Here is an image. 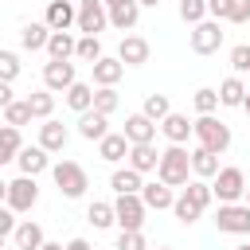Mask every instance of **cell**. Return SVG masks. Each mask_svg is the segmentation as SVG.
<instances>
[{"instance_id":"1","label":"cell","mask_w":250,"mask_h":250,"mask_svg":"<svg viewBox=\"0 0 250 250\" xmlns=\"http://www.w3.org/2000/svg\"><path fill=\"white\" fill-rule=\"evenodd\" d=\"M156 180H164L168 188H188V184H191V152H188L184 145H168V148L160 152Z\"/></svg>"},{"instance_id":"2","label":"cell","mask_w":250,"mask_h":250,"mask_svg":"<svg viewBox=\"0 0 250 250\" xmlns=\"http://www.w3.org/2000/svg\"><path fill=\"white\" fill-rule=\"evenodd\" d=\"M51 176H55V188H59L66 199H82V195H86V188H90L86 168H82V164H74V160H59V164H51Z\"/></svg>"},{"instance_id":"3","label":"cell","mask_w":250,"mask_h":250,"mask_svg":"<svg viewBox=\"0 0 250 250\" xmlns=\"http://www.w3.org/2000/svg\"><path fill=\"white\" fill-rule=\"evenodd\" d=\"M195 137H199L203 148H211V152H219V156L230 148V125L219 121L215 113H199V117H195Z\"/></svg>"},{"instance_id":"4","label":"cell","mask_w":250,"mask_h":250,"mask_svg":"<svg viewBox=\"0 0 250 250\" xmlns=\"http://www.w3.org/2000/svg\"><path fill=\"white\" fill-rule=\"evenodd\" d=\"M4 199H8V207L12 211H31L35 203H39V188H35V176H16V180H8L4 184Z\"/></svg>"},{"instance_id":"5","label":"cell","mask_w":250,"mask_h":250,"mask_svg":"<svg viewBox=\"0 0 250 250\" xmlns=\"http://www.w3.org/2000/svg\"><path fill=\"white\" fill-rule=\"evenodd\" d=\"M117 207V227L121 230H141L145 227V215H148V203L141 199V191H129V195H117L113 199Z\"/></svg>"},{"instance_id":"6","label":"cell","mask_w":250,"mask_h":250,"mask_svg":"<svg viewBox=\"0 0 250 250\" xmlns=\"http://www.w3.org/2000/svg\"><path fill=\"white\" fill-rule=\"evenodd\" d=\"M211 188H215L219 203H238L246 195V172L242 168H219V176L211 180Z\"/></svg>"},{"instance_id":"7","label":"cell","mask_w":250,"mask_h":250,"mask_svg":"<svg viewBox=\"0 0 250 250\" xmlns=\"http://www.w3.org/2000/svg\"><path fill=\"white\" fill-rule=\"evenodd\" d=\"M215 227L223 234H250V203H219Z\"/></svg>"},{"instance_id":"8","label":"cell","mask_w":250,"mask_h":250,"mask_svg":"<svg viewBox=\"0 0 250 250\" xmlns=\"http://www.w3.org/2000/svg\"><path fill=\"white\" fill-rule=\"evenodd\" d=\"M105 23H109L105 0H78V31L82 35H98V31H105Z\"/></svg>"},{"instance_id":"9","label":"cell","mask_w":250,"mask_h":250,"mask_svg":"<svg viewBox=\"0 0 250 250\" xmlns=\"http://www.w3.org/2000/svg\"><path fill=\"white\" fill-rule=\"evenodd\" d=\"M188 43H191V51H195V55H215V51L223 47L219 20H203V23H195V27H191V35H188Z\"/></svg>"},{"instance_id":"10","label":"cell","mask_w":250,"mask_h":250,"mask_svg":"<svg viewBox=\"0 0 250 250\" xmlns=\"http://www.w3.org/2000/svg\"><path fill=\"white\" fill-rule=\"evenodd\" d=\"M74 82H78V74H74V62H70V59H51V62L43 66V86H47V90L66 94Z\"/></svg>"},{"instance_id":"11","label":"cell","mask_w":250,"mask_h":250,"mask_svg":"<svg viewBox=\"0 0 250 250\" xmlns=\"http://www.w3.org/2000/svg\"><path fill=\"white\" fill-rule=\"evenodd\" d=\"M43 23H47L51 31H70V27H78V4H70V0H51Z\"/></svg>"},{"instance_id":"12","label":"cell","mask_w":250,"mask_h":250,"mask_svg":"<svg viewBox=\"0 0 250 250\" xmlns=\"http://www.w3.org/2000/svg\"><path fill=\"white\" fill-rule=\"evenodd\" d=\"M160 133L168 137V145H188V137H195V121H188L184 113H168L164 121H160Z\"/></svg>"},{"instance_id":"13","label":"cell","mask_w":250,"mask_h":250,"mask_svg":"<svg viewBox=\"0 0 250 250\" xmlns=\"http://www.w3.org/2000/svg\"><path fill=\"white\" fill-rule=\"evenodd\" d=\"M129 148H133V141H129L125 133H109V137L98 141V156H102L105 164H121V160H129Z\"/></svg>"},{"instance_id":"14","label":"cell","mask_w":250,"mask_h":250,"mask_svg":"<svg viewBox=\"0 0 250 250\" xmlns=\"http://www.w3.org/2000/svg\"><path fill=\"white\" fill-rule=\"evenodd\" d=\"M16 164H20L23 176H39L43 168H51V152H47L43 145H23L20 156H16Z\"/></svg>"},{"instance_id":"15","label":"cell","mask_w":250,"mask_h":250,"mask_svg":"<svg viewBox=\"0 0 250 250\" xmlns=\"http://www.w3.org/2000/svg\"><path fill=\"white\" fill-rule=\"evenodd\" d=\"M156 125H160V121H152L148 113H133V117H125V137H129L133 145H152Z\"/></svg>"},{"instance_id":"16","label":"cell","mask_w":250,"mask_h":250,"mask_svg":"<svg viewBox=\"0 0 250 250\" xmlns=\"http://www.w3.org/2000/svg\"><path fill=\"white\" fill-rule=\"evenodd\" d=\"M66 141H70V129H66L62 121L47 117V121L39 125V145H43L47 152H62V148H66Z\"/></svg>"},{"instance_id":"17","label":"cell","mask_w":250,"mask_h":250,"mask_svg":"<svg viewBox=\"0 0 250 250\" xmlns=\"http://www.w3.org/2000/svg\"><path fill=\"white\" fill-rule=\"evenodd\" d=\"M117 59H121L125 66H145V62H148V39H141V35H125L121 47H117Z\"/></svg>"},{"instance_id":"18","label":"cell","mask_w":250,"mask_h":250,"mask_svg":"<svg viewBox=\"0 0 250 250\" xmlns=\"http://www.w3.org/2000/svg\"><path fill=\"white\" fill-rule=\"evenodd\" d=\"M141 199L148 203V211H172V203H176V195H172V188H168L164 180L145 184V188H141Z\"/></svg>"},{"instance_id":"19","label":"cell","mask_w":250,"mask_h":250,"mask_svg":"<svg viewBox=\"0 0 250 250\" xmlns=\"http://www.w3.org/2000/svg\"><path fill=\"white\" fill-rule=\"evenodd\" d=\"M109 117L105 113H98V109H86V113H78V137H86V141H102V137H109Z\"/></svg>"},{"instance_id":"20","label":"cell","mask_w":250,"mask_h":250,"mask_svg":"<svg viewBox=\"0 0 250 250\" xmlns=\"http://www.w3.org/2000/svg\"><path fill=\"white\" fill-rule=\"evenodd\" d=\"M51 43V27L47 23H23L20 27V47L23 51H47Z\"/></svg>"},{"instance_id":"21","label":"cell","mask_w":250,"mask_h":250,"mask_svg":"<svg viewBox=\"0 0 250 250\" xmlns=\"http://www.w3.org/2000/svg\"><path fill=\"white\" fill-rule=\"evenodd\" d=\"M90 70H94V82H98V86H117V78L125 74V62H121V59L102 55V59H98Z\"/></svg>"},{"instance_id":"22","label":"cell","mask_w":250,"mask_h":250,"mask_svg":"<svg viewBox=\"0 0 250 250\" xmlns=\"http://www.w3.org/2000/svg\"><path fill=\"white\" fill-rule=\"evenodd\" d=\"M191 172L199 176V180H215L219 176V152H211V148H191Z\"/></svg>"},{"instance_id":"23","label":"cell","mask_w":250,"mask_h":250,"mask_svg":"<svg viewBox=\"0 0 250 250\" xmlns=\"http://www.w3.org/2000/svg\"><path fill=\"white\" fill-rule=\"evenodd\" d=\"M12 242H16V250H39L47 238H43V227H39V223L23 219V223L16 227V234H12Z\"/></svg>"},{"instance_id":"24","label":"cell","mask_w":250,"mask_h":250,"mask_svg":"<svg viewBox=\"0 0 250 250\" xmlns=\"http://www.w3.org/2000/svg\"><path fill=\"white\" fill-rule=\"evenodd\" d=\"M137 20H141V0H125V4L109 8V23H113L117 31H129V27H137Z\"/></svg>"},{"instance_id":"25","label":"cell","mask_w":250,"mask_h":250,"mask_svg":"<svg viewBox=\"0 0 250 250\" xmlns=\"http://www.w3.org/2000/svg\"><path fill=\"white\" fill-rule=\"evenodd\" d=\"M246 94H250V86L242 82V74H230V78L219 82V98H223V105H242Z\"/></svg>"},{"instance_id":"26","label":"cell","mask_w":250,"mask_h":250,"mask_svg":"<svg viewBox=\"0 0 250 250\" xmlns=\"http://www.w3.org/2000/svg\"><path fill=\"white\" fill-rule=\"evenodd\" d=\"M129 164H133L141 176H145V172H156V168H160V152H156L152 145H133V148H129Z\"/></svg>"},{"instance_id":"27","label":"cell","mask_w":250,"mask_h":250,"mask_svg":"<svg viewBox=\"0 0 250 250\" xmlns=\"http://www.w3.org/2000/svg\"><path fill=\"white\" fill-rule=\"evenodd\" d=\"M109 188H113L117 195H129V191H141L145 184H141V172H137L133 164H125V168H117V172L109 176Z\"/></svg>"},{"instance_id":"28","label":"cell","mask_w":250,"mask_h":250,"mask_svg":"<svg viewBox=\"0 0 250 250\" xmlns=\"http://www.w3.org/2000/svg\"><path fill=\"white\" fill-rule=\"evenodd\" d=\"M78 51V39L70 31H51V43H47V59H74Z\"/></svg>"},{"instance_id":"29","label":"cell","mask_w":250,"mask_h":250,"mask_svg":"<svg viewBox=\"0 0 250 250\" xmlns=\"http://www.w3.org/2000/svg\"><path fill=\"white\" fill-rule=\"evenodd\" d=\"M66 105H70L74 113L94 109V86H90V82H74V86L66 90Z\"/></svg>"},{"instance_id":"30","label":"cell","mask_w":250,"mask_h":250,"mask_svg":"<svg viewBox=\"0 0 250 250\" xmlns=\"http://www.w3.org/2000/svg\"><path fill=\"white\" fill-rule=\"evenodd\" d=\"M20 148H23L20 129H16V125H4V129H0V164L16 160V156H20Z\"/></svg>"},{"instance_id":"31","label":"cell","mask_w":250,"mask_h":250,"mask_svg":"<svg viewBox=\"0 0 250 250\" xmlns=\"http://www.w3.org/2000/svg\"><path fill=\"white\" fill-rule=\"evenodd\" d=\"M172 215H176V219H180L184 227H191V223H195V219L203 215V207H199V203H195V199H191L188 191H180V195H176V203H172Z\"/></svg>"},{"instance_id":"32","label":"cell","mask_w":250,"mask_h":250,"mask_svg":"<svg viewBox=\"0 0 250 250\" xmlns=\"http://www.w3.org/2000/svg\"><path fill=\"white\" fill-rule=\"evenodd\" d=\"M27 105H31V113L39 117V121H47L51 113H55V90H35V94H27Z\"/></svg>"},{"instance_id":"33","label":"cell","mask_w":250,"mask_h":250,"mask_svg":"<svg viewBox=\"0 0 250 250\" xmlns=\"http://www.w3.org/2000/svg\"><path fill=\"white\" fill-rule=\"evenodd\" d=\"M141 113H148L152 121H164V117L172 113V102H168V94H145V105H141Z\"/></svg>"},{"instance_id":"34","label":"cell","mask_w":250,"mask_h":250,"mask_svg":"<svg viewBox=\"0 0 250 250\" xmlns=\"http://www.w3.org/2000/svg\"><path fill=\"white\" fill-rule=\"evenodd\" d=\"M86 219H90L98 230H105V227H113V223H117V207H113V203H90Z\"/></svg>"},{"instance_id":"35","label":"cell","mask_w":250,"mask_h":250,"mask_svg":"<svg viewBox=\"0 0 250 250\" xmlns=\"http://www.w3.org/2000/svg\"><path fill=\"white\" fill-rule=\"evenodd\" d=\"M117 105H121V94H117L113 86H98V90H94V109H98V113L109 117Z\"/></svg>"},{"instance_id":"36","label":"cell","mask_w":250,"mask_h":250,"mask_svg":"<svg viewBox=\"0 0 250 250\" xmlns=\"http://www.w3.org/2000/svg\"><path fill=\"white\" fill-rule=\"evenodd\" d=\"M31 117H35V113H31L27 98H23V102H8V105H4V125H16V129H20V125H27Z\"/></svg>"},{"instance_id":"37","label":"cell","mask_w":250,"mask_h":250,"mask_svg":"<svg viewBox=\"0 0 250 250\" xmlns=\"http://www.w3.org/2000/svg\"><path fill=\"white\" fill-rule=\"evenodd\" d=\"M180 20L184 23H203L207 20V0H180Z\"/></svg>"},{"instance_id":"38","label":"cell","mask_w":250,"mask_h":250,"mask_svg":"<svg viewBox=\"0 0 250 250\" xmlns=\"http://www.w3.org/2000/svg\"><path fill=\"white\" fill-rule=\"evenodd\" d=\"M74 59H82V62H98L102 59V43H98V35H82L78 39V51H74Z\"/></svg>"},{"instance_id":"39","label":"cell","mask_w":250,"mask_h":250,"mask_svg":"<svg viewBox=\"0 0 250 250\" xmlns=\"http://www.w3.org/2000/svg\"><path fill=\"white\" fill-rule=\"evenodd\" d=\"M191 102H195V109H199V113H215V109L223 105V98H219V90H211V86H199Z\"/></svg>"},{"instance_id":"40","label":"cell","mask_w":250,"mask_h":250,"mask_svg":"<svg viewBox=\"0 0 250 250\" xmlns=\"http://www.w3.org/2000/svg\"><path fill=\"white\" fill-rule=\"evenodd\" d=\"M184 191H188V195H191V199H195V203H199L203 211H207V207H211V199H215V188H211L207 180H199V176H195V180H191V184H188Z\"/></svg>"},{"instance_id":"41","label":"cell","mask_w":250,"mask_h":250,"mask_svg":"<svg viewBox=\"0 0 250 250\" xmlns=\"http://www.w3.org/2000/svg\"><path fill=\"white\" fill-rule=\"evenodd\" d=\"M20 74V55L16 51H0V82H12Z\"/></svg>"},{"instance_id":"42","label":"cell","mask_w":250,"mask_h":250,"mask_svg":"<svg viewBox=\"0 0 250 250\" xmlns=\"http://www.w3.org/2000/svg\"><path fill=\"white\" fill-rule=\"evenodd\" d=\"M230 66H234V74H250V43L230 47Z\"/></svg>"},{"instance_id":"43","label":"cell","mask_w":250,"mask_h":250,"mask_svg":"<svg viewBox=\"0 0 250 250\" xmlns=\"http://www.w3.org/2000/svg\"><path fill=\"white\" fill-rule=\"evenodd\" d=\"M113 250H148V242H145V234H141V230H121Z\"/></svg>"},{"instance_id":"44","label":"cell","mask_w":250,"mask_h":250,"mask_svg":"<svg viewBox=\"0 0 250 250\" xmlns=\"http://www.w3.org/2000/svg\"><path fill=\"white\" fill-rule=\"evenodd\" d=\"M234 12V0H207V16L211 20H230Z\"/></svg>"},{"instance_id":"45","label":"cell","mask_w":250,"mask_h":250,"mask_svg":"<svg viewBox=\"0 0 250 250\" xmlns=\"http://www.w3.org/2000/svg\"><path fill=\"white\" fill-rule=\"evenodd\" d=\"M16 227H20V223H16V211H12V207H4V211H0V234H4V238H12V234H16Z\"/></svg>"},{"instance_id":"46","label":"cell","mask_w":250,"mask_h":250,"mask_svg":"<svg viewBox=\"0 0 250 250\" xmlns=\"http://www.w3.org/2000/svg\"><path fill=\"white\" fill-rule=\"evenodd\" d=\"M250 20V0H234V12H230V23H246Z\"/></svg>"},{"instance_id":"47","label":"cell","mask_w":250,"mask_h":250,"mask_svg":"<svg viewBox=\"0 0 250 250\" xmlns=\"http://www.w3.org/2000/svg\"><path fill=\"white\" fill-rule=\"evenodd\" d=\"M8 102H16L12 98V82H0V105H8Z\"/></svg>"},{"instance_id":"48","label":"cell","mask_w":250,"mask_h":250,"mask_svg":"<svg viewBox=\"0 0 250 250\" xmlns=\"http://www.w3.org/2000/svg\"><path fill=\"white\" fill-rule=\"evenodd\" d=\"M66 250H94V246H90L86 238H70V242H66Z\"/></svg>"},{"instance_id":"49","label":"cell","mask_w":250,"mask_h":250,"mask_svg":"<svg viewBox=\"0 0 250 250\" xmlns=\"http://www.w3.org/2000/svg\"><path fill=\"white\" fill-rule=\"evenodd\" d=\"M39 250H66V246H62V242H43Z\"/></svg>"},{"instance_id":"50","label":"cell","mask_w":250,"mask_h":250,"mask_svg":"<svg viewBox=\"0 0 250 250\" xmlns=\"http://www.w3.org/2000/svg\"><path fill=\"white\" fill-rule=\"evenodd\" d=\"M156 4H160V0H141V8H156Z\"/></svg>"},{"instance_id":"51","label":"cell","mask_w":250,"mask_h":250,"mask_svg":"<svg viewBox=\"0 0 250 250\" xmlns=\"http://www.w3.org/2000/svg\"><path fill=\"white\" fill-rule=\"evenodd\" d=\"M117 4H125V0H105V8H117Z\"/></svg>"},{"instance_id":"52","label":"cell","mask_w":250,"mask_h":250,"mask_svg":"<svg viewBox=\"0 0 250 250\" xmlns=\"http://www.w3.org/2000/svg\"><path fill=\"white\" fill-rule=\"evenodd\" d=\"M242 109H246V113H250V94H246V102H242Z\"/></svg>"},{"instance_id":"53","label":"cell","mask_w":250,"mask_h":250,"mask_svg":"<svg viewBox=\"0 0 250 250\" xmlns=\"http://www.w3.org/2000/svg\"><path fill=\"white\" fill-rule=\"evenodd\" d=\"M234 250H250V242H242V246H234Z\"/></svg>"},{"instance_id":"54","label":"cell","mask_w":250,"mask_h":250,"mask_svg":"<svg viewBox=\"0 0 250 250\" xmlns=\"http://www.w3.org/2000/svg\"><path fill=\"white\" fill-rule=\"evenodd\" d=\"M242 199H246V203H250V188H246V195H242Z\"/></svg>"},{"instance_id":"55","label":"cell","mask_w":250,"mask_h":250,"mask_svg":"<svg viewBox=\"0 0 250 250\" xmlns=\"http://www.w3.org/2000/svg\"><path fill=\"white\" fill-rule=\"evenodd\" d=\"M160 250H176V246H160Z\"/></svg>"}]
</instances>
